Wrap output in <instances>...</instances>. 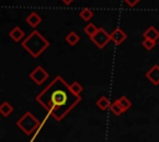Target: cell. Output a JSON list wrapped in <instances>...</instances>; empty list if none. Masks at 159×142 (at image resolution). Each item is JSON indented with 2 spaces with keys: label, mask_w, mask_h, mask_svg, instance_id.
Instances as JSON below:
<instances>
[{
  "label": "cell",
  "mask_w": 159,
  "mask_h": 142,
  "mask_svg": "<svg viewBox=\"0 0 159 142\" xmlns=\"http://www.w3.org/2000/svg\"><path fill=\"white\" fill-rule=\"evenodd\" d=\"M36 101L57 121H61L81 101V96L75 95L65 79L57 75L36 96Z\"/></svg>",
  "instance_id": "1"
},
{
  "label": "cell",
  "mask_w": 159,
  "mask_h": 142,
  "mask_svg": "<svg viewBox=\"0 0 159 142\" xmlns=\"http://www.w3.org/2000/svg\"><path fill=\"white\" fill-rule=\"evenodd\" d=\"M21 44L30 53V56H32L34 58H37L48 47V41L39 31H32L22 41Z\"/></svg>",
  "instance_id": "2"
},
{
  "label": "cell",
  "mask_w": 159,
  "mask_h": 142,
  "mask_svg": "<svg viewBox=\"0 0 159 142\" xmlns=\"http://www.w3.org/2000/svg\"><path fill=\"white\" fill-rule=\"evenodd\" d=\"M16 125H17V127H19L25 135L30 136V135H32L34 131L39 127L40 121L34 116V114H31L30 111H27V112H25V114L16 121Z\"/></svg>",
  "instance_id": "3"
},
{
  "label": "cell",
  "mask_w": 159,
  "mask_h": 142,
  "mask_svg": "<svg viewBox=\"0 0 159 142\" xmlns=\"http://www.w3.org/2000/svg\"><path fill=\"white\" fill-rule=\"evenodd\" d=\"M91 40H92V42H93L98 48L102 49V48L111 41V35H109L104 28L99 27L98 31L94 33V36L91 37Z\"/></svg>",
  "instance_id": "4"
},
{
  "label": "cell",
  "mask_w": 159,
  "mask_h": 142,
  "mask_svg": "<svg viewBox=\"0 0 159 142\" xmlns=\"http://www.w3.org/2000/svg\"><path fill=\"white\" fill-rule=\"evenodd\" d=\"M30 78H31L37 85H41V84H43V81L48 78V73H47L41 65H37V67L30 73Z\"/></svg>",
  "instance_id": "5"
},
{
  "label": "cell",
  "mask_w": 159,
  "mask_h": 142,
  "mask_svg": "<svg viewBox=\"0 0 159 142\" xmlns=\"http://www.w3.org/2000/svg\"><path fill=\"white\" fill-rule=\"evenodd\" d=\"M145 77L153 85H159V65H153L147 72Z\"/></svg>",
  "instance_id": "6"
},
{
  "label": "cell",
  "mask_w": 159,
  "mask_h": 142,
  "mask_svg": "<svg viewBox=\"0 0 159 142\" xmlns=\"http://www.w3.org/2000/svg\"><path fill=\"white\" fill-rule=\"evenodd\" d=\"M125 38H127V35H125L124 31L120 30V28H116V30L111 33V41H113L116 44H120Z\"/></svg>",
  "instance_id": "7"
},
{
  "label": "cell",
  "mask_w": 159,
  "mask_h": 142,
  "mask_svg": "<svg viewBox=\"0 0 159 142\" xmlns=\"http://www.w3.org/2000/svg\"><path fill=\"white\" fill-rule=\"evenodd\" d=\"M9 36H10V38H11L12 41H15V42H20V41L24 38L25 33H24V31H22L20 27L15 26L14 28H11V30H10Z\"/></svg>",
  "instance_id": "8"
},
{
  "label": "cell",
  "mask_w": 159,
  "mask_h": 142,
  "mask_svg": "<svg viewBox=\"0 0 159 142\" xmlns=\"http://www.w3.org/2000/svg\"><path fill=\"white\" fill-rule=\"evenodd\" d=\"M41 21H42V19H41V16H40L37 12H31V14H29V15L26 16V22H27L31 27H36L37 25L41 23Z\"/></svg>",
  "instance_id": "9"
},
{
  "label": "cell",
  "mask_w": 159,
  "mask_h": 142,
  "mask_svg": "<svg viewBox=\"0 0 159 142\" xmlns=\"http://www.w3.org/2000/svg\"><path fill=\"white\" fill-rule=\"evenodd\" d=\"M143 36H144V38H148V40H152V41L155 42V41L159 38V31H158L154 26H149V27L144 31Z\"/></svg>",
  "instance_id": "10"
},
{
  "label": "cell",
  "mask_w": 159,
  "mask_h": 142,
  "mask_svg": "<svg viewBox=\"0 0 159 142\" xmlns=\"http://www.w3.org/2000/svg\"><path fill=\"white\" fill-rule=\"evenodd\" d=\"M12 111H14V107H12V105H11L10 102L4 101V102L0 105V114H1L4 117H6V116L11 115V114H12Z\"/></svg>",
  "instance_id": "11"
},
{
  "label": "cell",
  "mask_w": 159,
  "mask_h": 142,
  "mask_svg": "<svg viewBox=\"0 0 159 142\" xmlns=\"http://www.w3.org/2000/svg\"><path fill=\"white\" fill-rule=\"evenodd\" d=\"M96 105L98 106V109L99 110H107L109 106H111V102H109V99L107 98V96H101L98 100H97V102H96Z\"/></svg>",
  "instance_id": "12"
},
{
  "label": "cell",
  "mask_w": 159,
  "mask_h": 142,
  "mask_svg": "<svg viewBox=\"0 0 159 142\" xmlns=\"http://www.w3.org/2000/svg\"><path fill=\"white\" fill-rule=\"evenodd\" d=\"M116 101L120 105V107H122V110H123V111L129 110V109H130V106H132V101H130L127 96H120V98H119V99H117Z\"/></svg>",
  "instance_id": "13"
},
{
  "label": "cell",
  "mask_w": 159,
  "mask_h": 142,
  "mask_svg": "<svg viewBox=\"0 0 159 142\" xmlns=\"http://www.w3.org/2000/svg\"><path fill=\"white\" fill-rule=\"evenodd\" d=\"M70 89H71V91H72L75 95H77V96H80L81 93L83 91V86H82V84L78 83V81H73L72 84H70Z\"/></svg>",
  "instance_id": "14"
},
{
  "label": "cell",
  "mask_w": 159,
  "mask_h": 142,
  "mask_svg": "<svg viewBox=\"0 0 159 142\" xmlns=\"http://www.w3.org/2000/svg\"><path fill=\"white\" fill-rule=\"evenodd\" d=\"M83 31H84V33H86L87 36L92 37V36H94V33L98 31V27H97L94 23H91V22H89L88 25H86V26H84Z\"/></svg>",
  "instance_id": "15"
},
{
  "label": "cell",
  "mask_w": 159,
  "mask_h": 142,
  "mask_svg": "<svg viewBox=\"0 0 159 142\" xmlns=\"http://www.w3.org/2000/svg\"><path fill=\"white\" fill-rule=\"evenodd\" d=\"M80 41V36L76 33V32H70V33H67V36H66V42L67 43H70L71 46H75L77 42Z\"/></svg>",
  "instance_id": "16"
},
{
  "label": "cell",
  "mask_w": 159,
  "mask_h": 142,
  "mask_svg": "<svg viewBox=\"0 0 159 142\" xmlns=\"http://www.w3.org/2000/svg\"><path fill=\"white\" fill-rule=\"evenodd\" d=\"M80 16H81V19H82V20H84V21H89V20L93 17V11H92V10H89L88 7H84V9H82V10H81Z\"/></svg>",
  "instance_id": "17"
},
{
  "label": "cell",
  "mask_w": 159,
  "mask_h": 142,
  "mask_svg": "<svg viewBox=\"0 0 159 142\" xmlns=\"http://www.w3.org/2000/svg\"><path fill=\"white\" fill-rule=\"evenodd\" d=\"M109 110H111V111H112V114H113V115H116V116H119V115H122V114L124 112V111L122 110L120 105H119L117 101H114V102H112V104H111Z\"/></svg>",
  "instance_id": "18"
},
{
  "label": "cell",
  "mask_w": 159,
  "mask_h": 142,
  "mask_svg": "<svg viewBox=\"0 0 159 142\" xmlns=\"http://www.w3.org/2000/svg\"><path fill=\"white\" fill-rule=\"evenodd\" d=\"M142 46H144V48H145V49L150 51V49H153V48H154V46H155V42H154V41H152V40L144 38V40L142 41Z\"/></svg>",
  "instance_id": "19"
},
{
  "label": "cell",
  "mask_w": 159,
  "mask_h": 142,
  "mask_svg": "<svg viewBox=\"0 0 159 142\" xmlns=\"http://www.w3.org/2000/svg\"><path fill=\"white\" fill-rule=\"evenodd\" d=\"M124 1H125V2H127L129 6H135V5H137V4H138L140 0H124Z\"/></svg>",
  "instance_id": "20"
},
{
  "label": "cell",
  "mask_w": 159,
  "mask_h": 142,
  "mask_svg": "<svg viewBox=\"0 0 159 142\" xmlns=\"http://www.w3.org/2000/svg\"><path fill=\"white\" fill-rule=\"evenodd\" d=\"M61 1H62L63 4H66V5H70V4H71L73 0H61Z\"/></svg>",
  "instance_id": "21"
}]
</instances>
